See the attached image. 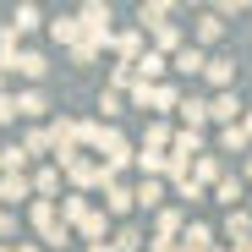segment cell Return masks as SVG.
I'll list each match as a JSON object with an SVG mask.
<instances>
[{
  "mask_svg": "<svg viewBox=\"0 0 252 252\" xmlns=\"http://www.w3.org/2000/svg\"><path fill=\"white\" fill-rule=\"evenodd\" d=\"M176 71H181V77H197V71H208V55H203L197 44L181 50V55H176Z\"/></svg>",
  "mask_w": 252,
  "mask_h": 252,
  "instance_id": "1",
  "label": "cell"
},
{
  "mask_svg": "<svg viewBox=\"0 0 252 252\" xmlns=\"http://www.w3.org/2000/svg\"><path fill=\"white\" fill-rule=\"evenodd\" d=\"M132 197H137V192H126V187L104 181V203H110V214H126V208H132Z\"/></svg>",
  "mask_w": 252,
  "mask_h": 252,
  "instance_id": "2",
  "label": "cell"
},
{
  "mask_svg": "<svg viewBox=\"0 0 252 252\" xmlns=\"http://www.w3.org/2000/svg\"><path fill=\"white\" fill-rule=\"evenodd\" d=\"M236 110H241V104H236V94H220L214 104H208V115H214V121H225V126H236Z\"/></svg>",
  "mask_w": 252,
  "mask_h": 252,
  "instance_id": "3",
  "label": "cell"
},
{
  "mask_svg": "<svg viewBox=\"0 0 252 252\" xmlns=\"http://www.w3.org/2000/svg\"><path fill=\"white\" fill-rule=\"evenodd\" d=\"M11 71H22V77H33V82H38L50 66H44V55H33V50H28V55H17V66H11Z\"/></svg>",
  "mask_w": 252,
  "mask_h": 252,
  "instance_id": "4",
  "label": "cell"
},
{
  "mask_svg": "<svg viewBox=\"0 0 252 252\" xmlns=\"http://www.w3.org/2000/svg\"><path fill=\"white\" fill-rule=\"evenodd\" d=\"M28 192H33V187H28L22 176H6V181H0V203H22Z\"/></svg>",
  "mask_w": 252,
  "mask_h": 252,
  "instance_id": "5",
  "label": "cell"
},
{
  "mask_svg": "<svg viewBox=\"0 0 252 252\" xmlns=\"http://www.w3.org/2000/svg\"><path fill=\"white\" fill-rule=\"evenodd\" d=\"M55 187H61V176H55V170H38V176H33V192H38V203H50V197H55Z\"/></svg>",
  "mask_w": 252,
  "mask_h": 252,
  "instance_id": "6",
  "label": "cell"
},
{
  "mask_svg": "<svg viewBox=\"0 0 252 252\" xmlns=\"http://www.w3.org/2000/svg\"><path fill=\"white\" fill-rule=\"evenodd\" d=\"M197 148H203V137H197V132H181V137H176V159H181V164H192V154H197Z\"/></svg>",
  "mask_w": 252,
  "mask_h": 252,
  "instance_id": "7",
  "label": "cell"
},
{
  "mask_svg": "<svg viewBox=\"0 0 252 252\" xmlns=\"http://www.w3.org/2000/svg\"><path fill=\"white\" fill-rule=\"evenodd\" d=\"M17 115H44V94H38V88H28V94L17 99Z\"/></svg>",
  "mask_w": 252,
  "mask_h": 252,
  "instance_id": "8",
  "label": "cell"
},
{
  "mask_svg": "<svg viewBox=\"0 0 252 252\" xmlns=\"http://www.w3.org/2000/svg\"><path fill=\"white\" fill-rule=\"evenodd\" d=\"M220 148L241 154V148H247V126H225V132H220Z\"/></svg>",
  "mask_w": 252,
  "mask_h": 252,
  "instance_id": "9",
  "label": "cell"
},
{
  "mask_svg": "<svg viewBox=\"0 0 252 252\" xmlns=\"http://www.w3.org/2000/svg\"><path fill=\"white\" fill-rule=\"evenodd\" d=\"M181 115L192 121V132H197V121H208V104H203V99L192 94V99H181Z\"/></svg>",
  "mask_w": 252,
  "mask_h": 252,
  "instance_id": "10",
  "label": "cell"
},
{
  "mask_svg": "<svg viewBox=\"0 0 252 252\" xmlns=\"http://www.w3.org/2000/svg\"><path fill=\"white\" fill-rule=\"evenodd\" d=\"M225 230H230V241H236V236H241V241H252V220L241 214V208H236V214L225 220Z\"/></svg>",
  "mask_w": 252,
  "mask_h": 252,
  "instance_id": "11",
  "label": "cell"
},
{
  "mask_svg": "<svg viewBox=\"0 0 252 252\" xmlns=\"http://www.w3.org/2000/svg\"><path fill=\"white\" fill-rule=\"evenodd\" d=\"M132 66H137V77L148 82V77H159V71H164V55H154V50H148V55H143V61H132Z\"/></svg>",
  "mask_w": 252,
  "mask_h": 252,
  "instance_id": "12",
  "label": "cell"
},
{
  "mask_svg": "<svg viewBox=\"0 0 252 252\" xmlns=\"http://www.w3.org/2000/svg\"><path fill=\"white\" fill-rule=\"evenodd\" d=\"M137 203H143V208H159V203H164V187H159V181H143V187H137Z\"/></svg>",
  "mask_w": 252,
  "mask_h": 252,
  "instance_id": "13",
  "label": "cell"
},
{
  "mask_svg": "<svg viewBox=\"0 0 252 252\" xmlns=\"http://www.w3.org/2000/svg\"><path fill=\"white\" fill-rule=\"evenodd\" d=\"M77 33H82V28H77L71 17H61V22L50 28V38H55V44H71V38H77Z\"/></svg>",
  "mask_w": 252,
  "mask_h": 252,
  "instance_id": "14",
  "label": "cell"
},
{
  "mask_svg": "<svg viewBox=\"0 0 252 252\" xmlns=\"http://www.w3.org/2000/svg\"><path fill=\"white\" fill-rule=\"evenodd\" d=\"M154 38H159V50H176V44H181V33H176L170 22H154Z\"/></svg>",
  "mask_w": 252,
  "mask_h": 252,
  "instance_id": "15",
  "label": "cell"
},
{
  "mask_svg": "<svg viewBox=\"0 0 252 252\" xmlns=\"http://www.w3.org/2000/svg\"><path fill=\"white\" fill-rule=\"evenodd\" d=\"M143 247V236L132 230V225H126V230H115V252H137Z\"/></svg>",
  "mask_w": 252,
  "mask_h": 252,
  "instance_id": "16",
  "label": "cell"
},
{
  "mask_svg": "<svg viewBox=\"0 0 252 252\" xmlns=\"http://www.w3.org/2000/svg\"><path fill=\"white\" fill-rule=\"evenodd\" d=\"M197 38H203V44H214V38H220V17H197Z\"/></svg>",
  "mask_w": 252,
  "mask_h": 252,
  "instance_id": "17",
  "label": "cell"
},
{
  "mask_svg": "<svg viewBox=\"0 0 252 252\" xmlns=\"http://www.w3.org/2000/svg\"><path fill=\"white\" fill-rule=\"evenodd\" d=\"M143 170H170V159H164L159 148H143Z\"/></svg>",
  "mask_w": 252,
  "mask_h": 252,
  "instance_id": "18",
  "label": "cell"
},
{
  "mask_svg": "<svg viewBox=\"0 0 252 252\" xmlns=\"http://www.w3.org/2000/svg\"><path fill=\"white\" fill-rule=\"evenodd\" d=\"M236 71H230V61H208V82H230Z\"/></svg>",
  "mask_w": 252,
  "mask_h": 252,
  "instance_id": "19",
  "label": "cell"
},
{
  "mask_svg": "<svg viewBox=\"0 0 252 252\" xmlns=\"http://www.w3.org/2000/svg\"><path fill=\"white\" fill-rule=\"evenodd\" d=\"M11 28H17V33H28V28H38V11H33V6H22V11H17V22H11Z\"/></svg>",
  "mask_w": 252,
  "mask_h": 252,
  "instance_id": "20",
  "label": "cell"
},
{
  "mask_svg": "<svg viewBox=\"0 0 252 252\" xmlns=\"http://www.w3.org/2000/svg\"><path fill=\"white\" fill-rule=\"evenodd\" d=\"M220 203L236 208V203H241V181H220Z\"/></svg>",
  "mask_w": 252,
  "mask_h": 252,
  "instance_id": "21",
  "label": "cell"
},
{
  "mask_svg": "<svg viewBox=\"0 0 252 252\" xmlns=\"http://www.w3.org/2000/svg\"><path fill=\"white\" fill-rule=\"evenodd\" d=\"M82 236L99 241V236H104V220H99V214H82Z\"/></svg>",
  "mask_w": 252,
  "mask_h": 252,
  "instance_id": "22",
  "label": "cell"
},
{
  "mask_svg": "<svg viewBox=\"0 0 252 252\" xmlns=\"http://www.w3.org/2000/svg\"><path fill=\"white\" fill-rule=\"evenodd\" d=\"M0 121H17V99H6V94H0Z\"/></svg>",
  "mask_w": 252,
  "mask_h": 252,
  "instance_id": "23",
  "label": "cell"
},
{
  "mask_svg": "<svg viewBox=\"0 0 252 252\" xmlns=\"http://www.w3.org/2000/svg\"><path fill=\"white\" fill-rule=\"evenodd\" d=\"M88 252H115V247L110 241H88Z\"/></svg>",
  "mask_w": 252,
  "mask_h": 252,
  "instance_id": "24",
  "label": "cell"
},
{
  "mask_svg": "<svg viewBox=\"0 0 252 252\" xmlns=\"http://www.w3.org/2000/svg\"><path fill=\"white\" fill-rule=\"evenodd\" d=\"M0 236H11V214H0Z\"/></svg>",
  "mask_w": 252,
  "mask_h": 252,
  "instance_id": "25",
  "label": "cell"
},
{
  "mask_svg": "<svg viewBox=\"0 0 252 252\" xmlns=\"http://www.w3.org/2000/svg\"><path fill=\"white\" fill-rule=\"evenodd\" d=\"M236 252H252V241H236Z\"/></svg>",
  "mask_w": 252,
  "mask_h": 252,
  "instance_id": "26",
  "label": "cell"
},
{
  "mask_svg": "<svg viewBox=\"0 0 252 252\" xmlns=\"http://www.w3.org/2000/svg\"><path fill=\"white\" fill-rule=\"evenodd\" d=\"M11 252H33V247H11Z\"/></svg>",
  "mask_w": 252,
  "mask_h": 252,
  "instance_id": "27",
  "label": "cell"
},
{
  "mask_svg": "<svg viewBox=\"0 0 252 252\" xmlns=\"http://www.w3.org/2000/svg\"><path fill=\"white\" fill-rule=\"evenodd\" d=\"M0 82H6V71H0Z\"/></svg>",
  "mask_w": 252,
  "mask_h": 252,
  "instance_id": "28",
  "label": "cell"
},
{
  "mask_svg": "<svg viewBox=\"0 0 252 252\" xmlns=\"http://www.w3.org/2000/svg\"><path fill=\"white\" fill-rule=\"evenodd\" d=\"M0 252H11V247H0Z\"/></svg>",
  "mask_w": 252,
  "mask_h": 252,
  "instance_id": "29",
  "label": "cell"
}]
</instances>
